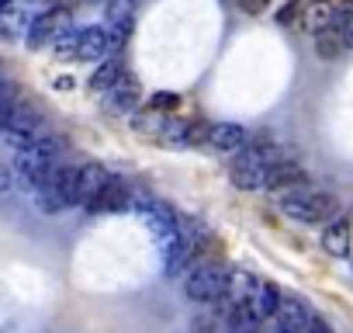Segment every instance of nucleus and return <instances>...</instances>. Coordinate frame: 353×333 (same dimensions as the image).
<instances>
[{
  "label": "nucleus",
  "instance_id": "a878e982",
  "mask_svg": "<svg viewBox=\"0 0 353 333\" xmlns=\"http://www.w3.org/2000/svg\"><path fill=\"white\" fill-rule=\"evenodd\" d=\"M14 174H18V171H11V166L0 163V195H8V191L14 188Z\"/></svg>",
  "mask_w": 353,
  "mask_h": 333
},
{
  "label": "nucleus",
  "instance_id": "2eb2a0df",
  "mask_svg": "<svg viewBox=\"0 0 353 333\" xmlns=\"http://www.w3.org/2000/svg\"><path fill=\"white\" fill-rule=\"evenodd\" d=\"M256 274H250V271H232L229 278H225V295L219 298L225 309H232V305H243V302H250V295H253V288H256Z\"/></svg>",
  "mask_w": 353,
  "mask_h": 333
},
{
  "label": "nucleus",
  "instance_id": "f257e3e1",
  "mask_svg": "<svg viewBox=\"0 0 353 333\" xmlns=\"http://www.w3.org/2000/svg\"><path fill=\"white\" fill-rule=\"evenodd\" d=\"M339 202L336 195L329 191H319V188H308L305 181L281 191V212L294 222H308V226H319V222H329L336 216Z\"/></svg>",
  "mask_w": 353,
  "mask_h": 333
},
{
  "label": "nucleus",
  "instance_id": "c756f323",
  "mask_svg": "<svg viewBox=\"0 0 353 333\" xmlns=\"http://www.w3.org/2000/svg\"><path fill=\"white\" fill-rule=\"evenodd\" d=\"M56 87H59V91H70V87H73V80H70V77H59V80H56Z\"/></svg>",
  "mask_w": 353,
  "mask_h": 333
},
{
  "label": "nucleus",
  "instance_id": "0eeeda50",
  "mask_svg": "<svg viewBox=\"0 0 353 333\" xmlns=\"http://www.w3.org/2000/svg\"><path fill=\"white\" fill-rule=\"evenodd\" d=\"M128 198H132V188L121 181V178H108V184L87 202V209L90 212H121V209H128Z\"/></svg>",
  "mask_w": 353,
  "mask_h": 333
},
{
  "label": "nucleus",
  "instance_id": "5701e85b",
  "mask_svg": "<svg viewBox=\"0 0 353 333\" xmlns=\"http://www.w3.org/2000/svg\"><path fill=\"white\" fill-rule=\"evenodd\" d=\"M132 25H135V18H132V21H114V25H108V42H111V53H118V49L128 42Z\"/></svg>",
  "mask_w": 353,
  "mask_h": 333
},
{
  "label": "nucleus",
  "instance_id": "c85d7f7f",
  "mask_svg": "<svg viewBox=\"0 0 353 333\" xmlns=\"http://www.w3.org/2000/svg\"><path fill=\"white\" fill-rule=\"evenodd\" d=\"M343 46L353 49V15H350V21H346V28H343Z\"/></svg>",
  "mask_w": 353,
  "mask_h": 333
},
{
  "label": "nucleus",
  "instance_id": "7ed1b4c3",
  "mask_svg": "<svg viewBox=\"0 0 353 333\" xmlns=\"http://www.w3.org/2000/svg\"><path fill=\"white\" fill-rule=\"evenodd\" d=\"M56 153H59V139H56V135H42L39 142H32V146L18 149L14 171H18L21 184L39 188V184L49 178V171L56 166Z\"/></svg>",
  "mask_w": 353,
  "mask_h": 333
},
{
  "label": "nucleus",
  "instance_id": "b1692460",
  "mask_svg": "<svg viewBox=\"0 0 353 333\" xmlns=\"http://www.w3.org/2000/svg\"><path fill=\"white\" fill-rule=\"evenodd\" d=\"M350 15H353V4H350V0H343V4H332V21H329V28L343 32L346 21H350Z\"/></svg>",
  "mask_w": 353,
  "mask_h": 333
},
{
  "label": "nucleus",
  "instance_id": "1a4fd4ad",
  "mask_svg": "<svg viewBox=\"0 0 353 333\" xmlns=\"http://www.w3.org/2000/svg\"><path fill=\"white\" fill-rule=\"evenodd\" d=\"M350 236H353L350 216H332V219L325 222V229H322V250L339 260V257L350 254Z\"/></svg>",
  "mask_w": 353,
  "mask_h": 333
},
{
  "label": "nucleus",
  "instance_id": "423d86ee",
  "mask_svg": "<svg viewBox=\"0 0 353 333\" xmlns=\"http://www.w3.org/2000/svg\"><path fill=\"white\" fill-rule=\"evenodd\" d=\"M4 139L14 149H25V146L39 142L42 139V115L39 111H28V108H18L14 118H11V125L4 129Z\"/></svg>",
  "mask_w": 353,
  "mask_h": 333
},
{
  "label": "nucleus",
  "instance_id": "f3484780",
  "mask_svg": "<svg viewBox=\"0 0 353 333\" xmlns=\"http://www.w3.org/2000/svg\"><path fill=\"white\" fill-rule=\"evenodd\" d=\"M329 21H332V0H308V4L301 8L298 28H301V32L319 35V32H325V28H329Z\"/></svg>",
  "mask_w": 353,
  "mask_h": 333
},
{
  "label": "nucleus",
  "instance_id": "f8f14e48",
  "mask_svg": "<svg viewBox=\"0 0 353 333\" xmlns=\"http://www.w3.org/2000/svg\"><path fill=\"white\" fill-rule=\"evenodd\" d=\"M305 181V171H301V163H294V160H288V156H281V160H274L270 163V171H267V191H288V188H294V184H301Z\"/></svg>",
  "mask_w": 353,
  "mask_h": 333
},
{
  "label": "nucleus",
  "instance_id": "39448f33",
  "mask_svg": "<svg viewBox=\"0 0 353 333\" xmlns=\"http://www.w3.org/2000/svg\"><path fill=\"white\" fill-rule=\"evenodd\" d=\"M63 28H70V11H66V8H52V11H46V15L32 18L25 42H28V49H42V46H46V42H52Z\"/></svg>",
  "mask_w": 353,
  "mask_h": 333
},
{
  "label": "nucleus",
  "instance_id": "dca6fc26",
  "mask_svg": "<svg viewBox=\"0 0 353 333\" xmlns=\"http://www.w3.org/2000/svg\"><path fill=\"white\" fill-rule=\"evenodd\" d=\"M281 298H284V295H281V288H277L274 281H263V278H260L246 305H250V309H253L260 319H270V316H277V309H281Z\"/></svg>",
  "mask_w": 353,
  "mask_h": 333
},
{
  "label": "nucleus",
  "instance_id": "9d476101",
  "mask_svg": "<svg viewBox=\"0 0 353 333\" xmlns=\"http://www.w3.org/2000/svg\"><path fill=\"white\" fill-rule=\"evenodd\" d=\"M108 171L101 163H83L77 166V188H73V205H87L104 184H108Z\"/></svg>",
  "mask_w": 353,
  "mask_h": 333
},
{
  "label": "nucleus",
  "instance_id": "412c9836",
  "mask_svg": "<svg viewBox=\"0 0 353 333\" xmlns=\"http://www.w3.org/2000/svg\"><path fill=\"white\" fill-rule=\"evenodd\" d=\"M315 49H319V56H322V59L339 56V49H343V32H336V28L319 32V35H315Z\"/></svg>",
  "mask_w": 353,
  "mask_h": 333
},
{
  "label": "nucleus",
  "instance_id": "a211bd4d",
  "mask_svg": "<svg viewBox=\"0 0 353 333\" xmlns=\"http://www.w3.org/2000/svg\"><path fill=\"white\" fill-rule=\"evenodd\" d=\"M28 15L14 4H4V11H0V42H14V39H25L28 35Z\"/></svg>",
  "mask_w": 353,
  "mask_h": 333
},
{
  "label": "nucleus",
  "instance_id": "aec40b11",
  "mask_svg": "<svg viewBox=\"0 0 353 333\" xmlns=\"http://www.w3.org/2000/svg\"><path fill=\"white\" fill-rule=\"evenodd\" d=\"M80 32L83 28H63L56 39H52V53H56V59H77V49H80Z\"/></svg>",
  "mask_w": 353,
  "mask_h": 333
},
{
  "label": "nucleus",
  "instance_id": "393cba45",
  "mask_svg": "<svg viewBox=\"0 0 353 333\" xmlns=\"http://www.w3.org/2000/svg\"><path fill=\"white\" fill-rule=\"evenodd\" d=\"M301 8H305L301 0H291V4L277 15V21H281V25H294V28H298V21H294V18H301Z\"/></svg>",
  "mask_w": 353,
  "mask_h": 333
},
{
  "label": "nucleus",
  "instance_id": "cd10ccee",
  "mask_svg": "<svg viewBox=\"0 0 353 333\" xmlns=\"http://www.w3.org/2000/svg\"><path fill=\"white\" fill-rule=\"evenodd\" d=\"M239 8L250 11V15H260V11L267 8V0H239Z\"/></svg>",
  "mask_w": 353,
  "mask_h": 333
},
{
  "label": "nucleus",
  "instance_id": "ddd939ff",
  "mask_svg": "<svg viewBox=\"0 0 353 333\" xmlns=\"http://www.w3.org/2000/svg\"><path fill=\"white\" fill-rule=\"evenodd\" d=\"M111 53V42H108V32L101 25H87L80 32V49H77V59L80 63H97V59H108Z\"/></svg>",
  "mask_w": 353,
  "mask_h": 333
},
{
  "label": "nucleus",
  "instance_id": "4be33fe9",
  "mask_svg": "<svg viewBox=\"0 0 353 333\" xmlns=\"http://www.w3.org/2000/svg\"><path fill=\"white\" fill-rule=\"evenodd\" d=\"M104 18H108V25H114V21H132V18H135V0H108Z\"/></svg>",
  "mask_w": 353,
  "mask_h": 333
},
{
  "label": "nucleus",
  "instance_id": "6e6552de",
  "mask_svg": "<svg viewBox=\"0 0 353 333\" xmlns=\"http://www.w3.org/2000/svg\"><path fill=\"white\" fill-rule=\"evenodd\" d=\"M250 142V132L236 122H215L208 125V146L215 153H239L243 146Z\"/></svg>",
  "mask_w": 353,
  "mask_h": 333
},
{
  "label": "nucleus",
  "instance_id": "7c9ffc66",
  "mask_svg": "<svg viewBox=\"0 0 353 333\" xmlns=\"http://www.w3.org/2000/svg\"><path fill=\"white\" fill-rule=\"evenodd\" d=\"M0 4H4V0H0Z\"/></svg>",
  "mask_w": 353,
  "mask_h": 333
},
{
  "label": "nucleus",
  "instance_id": "4468645a",
  "mask_svg": "<svg viewBox=\"0 0 353 333\" xmlns=\"http://www.w3.org/2000/svg\"><path fill=\"white\" fill-rule=\"evenodd\" d=\"M277 326L284 333H301V330H312V312L301 298H281V309H277Z\"/></svg>",
  "mask_w": 353,
  "mask_h": 333
},
{
  "label": "nucleus",
  "instance_id": "bb28decb",
  "mask_svg": "<svg viewBox=\"0 0 353 333\" xmlns=\"http://www.w3.org/2000/svg\"><path fill=\"white\" fill-rule=\"evenodd\" d=\"M152 108H181V97H176V94H156L152 97Z\"/></svg>",
  "mask_w": 353,
  "mask_h": 333
},
{
  "label": "nucleus",
  "instance_id": "20e7f679",
  "mask_svg": "<svg viewBox=\"0 0 353 333\" xmlns=\"http://www.w3.org/2000/svg\"><path fill=\"white\" fill-rule=\"evenodd\" d=\"M225 278L229 274H222L219 267H212V264H198V267H191L188 271V278H184V295L191 298V302H219L222 295H225Z\"/></svg>",
  "mask_w": 353,
  "mask_h": 333
},
{
  "label": "nucleus",
  "instance_id": "6ab92c4d",
  "mask_svg": "<svg viewBox=\"0 0 353 333\" xmlns=\"http://www.w3.org/2000/svg\"><path fill=\"white\" fill-rule=\"evenodd\" d=\"M121 73H125L121 59H104V63L94 70V77H90V87H94L97 94H104V91H111V87L121 80Z\"/></svg>",
  "mask_w": 353,
  "mask_h": 333
},
{
  "label": "nucleus",
  "instance_id": "9b49d317",
  "mask_svg": "<svg viewBox=\"0 0 353 333\" xmlns=\"http://www.w3.org/2000/svg\"><path fill=\"white\" fill-rule=\"evenodd\" d=\"M135 104H139V84L128 73H121V80L111 91H104V111H111V115H132Z\"/></svg>",
  "mask_w": 353,
  "mask_h": 333
},
{
  "label": "nucleus",
  "instance_id": "f03ea898",
  "mask_svg": "<svg viewBox=\"0 0 353 333\" xmlns=\"http://www.w3.org/2000/svg\"><path fill=\"white\" fill-rule=\"evenodd\" d=\"M274 160H281V149L274 142H246L229 166V181L239 191H256L267 184V171Z\"/></svg>",
  "mask_w": 353,
  "mask_h": 333
}]
</instances>
